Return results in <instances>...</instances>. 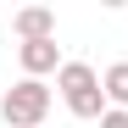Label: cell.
Instances as JSON below:
<instances>
[{"label": "cell", "instance_id": "1", "mask_svg": "<svg viewBox=\"0 0 128 128\" xmlns=\"http://www.w3.org/2000/svg\"><path fill=\"white\" fill-rule=\"evenodd\" d=\"M56 95L67 100V112L84 117V122H100L112 106H106V89H100V72L89 67V61H61L56 72Z\"/></svg>", "mask_w": 128, "mask_h": 128}, {"label": "cell", "instance_id": "2", "mask_svg": "<svg viewBox=\"0 0 128 128\" xmlns=\"http://www.w3.org/2000/svg\"><path fill=\"white\" fill-rule=\"evenodd\" d=\"M0 117H6V128H45V117H50V84L45 78H17L0 95Z\"/></svg>", "mask_w": 128, "mask_h": 128}, {"label": "cell", "instance_id": "3", "mask_svg": "<svg viewBox=\"0 0 128 128\" xmlns=\"http://www.w3.org/2000/svg\"><path fill=\"white\" fill-rule=\"evenodd\" d=\"M17 61H22V78H50V72H61V45L28 39V45H17Z\"/></svg>", "mask_w": 128, "mask_h": 128}, {"label": "cell", "instance_id": "4", "mask_svg": "<svg viewBox=\"0 0 128 128\" xmlns=\"http://www.w3.org/2000/svg\"><path fill=\"white\" fill-rule=\"evenodd\" d=\"M11 34L22 39V45H28V39H56V11L50 6H22L11 17Z\"/></svg>", "mask_w": 128, "mask_h": 128}, {"label": "cell", "instance_id": "5", "mask_svg": "<svg viewBox=\"0 0 128 128\" xmlns=\"http://www.w3.org/2000/svg\"><path fill=\"white\" fill-rule=\"evenodd\" d=\"M100 89H106V106L128 112V61H112V67L100 72Z\"/></svg>", "mask_w": 128, "mask_h": 128}, {"label": "cell", "instance_id": "6", "mask_svg": "<svg viewBox=\"0 0 128 128\" xmlns=\"http://www.w3.org/2000/svg\"><path fill=\"white\" fill-rule=\"evenodd\" d=\"M100 128H128V112H117V106H112V112L100 117Z\"/></svg>", "mask_w": 128, "mask_h": 128}, {"label": "cell", "instance_id": "7", "mask_svg": "<svg viewBox=\"0 0 128 128\" xmlns=\"http://www.w3.org/2000/svg\"><path fill=\"white\" fill-rule=\"evenodd\" d=\"M0 95H6V89H0Z\"/></svg>", "mask_w": 128, "mask_h": 128}]
</instances>
